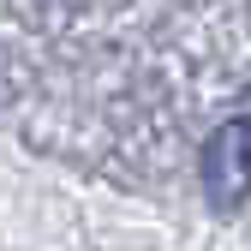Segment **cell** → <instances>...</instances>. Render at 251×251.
<instances>
[{
	"label": "cell",
	"instance_id": "6da1fadb",
	"mask_svg": "<svg viewBox=\"0 0 251 251\" xmlns=\"http://www.w3.org/2000/svg\"><path fill=\"white\" fill-rule=\"evenodd\" d=\"M203 185L215 209H239L251 198V114L215 126V138L203 144Z\"/></svg>",
	"mask_w": 251,
	"mask_h": 251
}]
</instances>
